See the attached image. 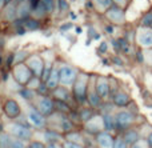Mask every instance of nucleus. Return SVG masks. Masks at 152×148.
<instances>
[{"label": "nucleus", "mask_w": 152, "mask_h": 148, "mask_svg": "<svg viewBox=\"0 0 152 148\" xmlns=\"http://www.w3.org/2000/svg\"><path fill=\"white\" fill-rule=\"evenodd\" d=\"M64 148H83V147H80L77 143H74V141H67Z\"/></svg>", "instance_id": "nucleus-41"}, {"label": "nucleus", "mask_w": 152, "mask_h": 148, "mask_svg": "<svg viewBox=\"0 0 152 148\" xmlns=\"http://www.w3.org/2000/svg\"><path fill=\"white\" fill-rule=\"evenodd\" d=\"M60 127H61V130H63V131H69V130H72L74 124H72V122L69 119H67V117H63V119H61Z\"/></svg>", "instance_id": "nucleus-29"}, {"label": "nucleus", "mask_w": 152, "mask_h": 148, "mask_svg": "<svg viewBox=\"0 0 152 148\" xmlns=\"http://www.w3.org/2000/svg\"><path fill=\"white\" fill-rule=\"evenodd\" d=\"M58 7L60 12H64V11L68 9V3L66 0H58Z\"/></svg>", "instance_id": "nucleus-34"}, {"label": "nucleus", "mask_w": 152, "mask_h": 148, "mask_svg": "<svg viewBox=\"0 0 152 148\" xmlns=\"http://www.w3.org/2000/svg\"><path fill=\"white\" fill-rule=\"evenodd\" d=\"M96 1L102 8H111L112 7V0H96Z\"/></svg>", "instance_id": "nucleus-33"}, {"label": "nucleus", "mask_w": 152, "mask_h": 148, "mask_svg": "<svg viewBox=\"0 0 152 148\" xmlns=\"http://www.w3.org/2000/svg\"><path fill=\"white\" fill-rule=\"evenodd\" d=\"M20 95L23 96L24 99H27V100H29V99H32V98H34V95H35V93H34V91H32V90H21V91H20Z\"/></svg>", "instance_id": "nucleus-32"}, {"label": "nucleus", "mask_w": 152, "mask_h": 148, "mask_svg": "<svg viewBox=\"0 0 152 148\" xmlns=\"http://www.w3.org/2000/svg\"><path fill=\"white\" fill-rule=\"evenodd\" d=\"M13 139L7 133H0V148H12Z\"/></svg>", "instance_id": "nucleus-22"}, {"label": "nucleus", "mask_w": 152, "mask_h": 148, "mask_svg": "<svg viewBox=\"0 0 152 148\" xmlns=\"http://www.w3.org/2000/svg\"><path fill=\"white\" fill-rule=\"evenodd\" d=\"M107 17L113 23H123L124 19H126V15H124L123 8H120L119 5H112L107 11Z\"/></svg>", "instance_id": "nucleus-8"}, {"label": "nucleus", "mask_w": 152, "mask_h": 148, "mask_svg": "<svg viewBox=\"0 0 152 148\" xmlns=\"http://www.w3.org/2000/svg\"><path fill=\"white\" fill-rule=\"evenodd\" d=\"M4 17L7 20H13L15 17H18V7H15L13 3H10L7 5V8L4 11Z\"/></svg>", "instance_id": "nucleus-20"}, {"label": "nucleus", "mask_w": 152, "mask_h": 148, "mask_svg": "<svg viewBox=\"0 0 152 148\" xmlns=\"http://www.w3.org/2000/svg\"><path fill=\"white\" fill-rule=\"evenodd\" d=\"M94 116V112L91 111V109H88V108H83L80 111V119L83 120V122H88L91 117Z\"/></svg>", "instance_id": "nucleus-26"}, {"label": "nucleus", "mask_w": 152, "mask_h": 148, "mask_svg": "<svg viewBox=\"0 0 152 148\" xmlns=\"http://www.w3.org/2000/svg\"><path fill=\"white\" fill-rule=\"evenodd\" d=\"M53 108H55V104H53V100L50 98H43L40 99L39 101V112L45 115H51L53 112Z\"/></svg>", "instance_id": "nucleus-10"}, {"label": "nucleus", "mask_w": 152, "mask_h": 148, "mask_svg": "<svg viewBox=\"0 0 152 148\" xmlns=\"http://www.w3.org/2000/svg\"><path fill=\"white\" fill-rule=\"evenodd\" d=\"M28 119H29V122H31L32 124H34L35 127H37V128H42V127H44V125H45L44 115L40 114V112H37V111H31V112H29V114H28Z\"/></svg>", "instance_id": "nucleus-12"}, {"label": "nucleus", "mask_w": 152, "mask_h": 148, "mask_svg": "<svg viewBox=\"0 0 152 148\" xmlns=\"http://www.w3.org/2000/svg\"><path fill=\"white\" fill-rule=\"evenodd\" d=\"M12 148H26V146H24V143L21 140H19V139H15L12 143Z\"/></svg>", "instance_id": "nucleus-39"}, {"label": "nucleus", "mask_w": 152, "mask_h": 148, "mask_svg": "<svg viewBox=\"0 0 152 148\" xmlns=\"http://www.w3.org/2000/svg\"><path fill=\"white\" fill-rule=\"evenodd\" d=\"M5 3H7V0H0V9H1V8L4 7Z\"/></svg>", "instance_id": "nucleus-51"}, {"label": "nucleus", "mask_w": 152, "mask_h": 148, "mask_svg": "<svg viewBox=\"0 0 152 148\" xmlns=\"http://www.w3.org/2000/svg\"><path fill=\"white\" fill-rule=\"evenodd\" d=\"M42 4L44 5L47 12H52V11L55 9L56 3H55V0H42Z\"/></svg>", "instance_id": "nucleus-28"}, {"label": "nucleus", "mask_w": 152, "mask_h": 148, "mask_svg": "<svg viewBox=\"0 0 152 148\" xmlns=\"http://www.w3.org/2000/svg\"><path fill=\"white\" fill-rule=\"evenodd\" d=\"M45 148H58V146H56L55 143H48V146Z\"/></svg>", "instance_id": "nucleus-50"}, {"label": "nucleus", "mask_w": 152, "mask_h": 148, "mask_svg": "<svg viewBox=\"0 0 152 148\" xmlns=\"http://www.w3.org/2000/svg\"><path fill=\"white\" fill-rule=\"evenodd\" d=\"M24 27H26L27 29H29V31H35V29H37L40 27V23L36 19H26Z\"/></svg>", "instance_id": "nucleus-23"}, {"label": "nucleus", "mask_w": 152, "mask_h": 148, "mask_svg": "<svg viewBox=\"0 0 152 148\" xmlns=\"http://www.w3.org/2000/svg\"><path fill=\"white\" fill-rule=\"evenodd\" d=\"M47 90H50V88H48L47 84H44V83L39 84V87H37V92L42 93V95H45V93H47Z\"/></svg>", "instance_id": "nucleus-37"}, {"label": "nucleus", "mask_w": 152, "mask_h": 148, "mask_svg": "<svg viewBox=\"0 0 152 148\" xmlns=\"http://www.w3.org/2000/svg\"><path fill=\"white\" fill-rule=\"evenodd\" d=\"M67 138H68L69 140H72L74 143H76L77 140H80V139H81V136L79 135L77 132H74V133H68V135H67Z\"/></svg>", "instance_id": "nucleus-36"}, {"label": "nucleus", "mask_w": 152, "mask_h": 148, "mask_svg": "<svg viewBox=\"0 0 152 148\" xmlns=\"http://www.w3.org/2000/svg\"><path fill=\"white\" fill-rule=\"evenodd\" d=\"M103 127L107 131H112L113 128H116V123H115V117L110 114L103 115Z\"/></svg>", "instance_id": "nucleus-19"}, {"label": "nucleus", "mask_w": 152, "mask_h": 148, "mask_svg": "<svg viewBox=\"0 0 152 148\" xmlns=\"http://www.w3.org/2000/svg\"><path fill=\"white\" fill-rule=\"evenodd\" d=\"M135 122V114L131 111H120L116 114L115 116V123L116 128L119 130H128Z\"/></svg>", "instance_id": "nucleus-1"}, {"label": "nucleus", "mask_w": 152, "mask_h": 148, "mask_svg": "<svg viewBox=\"0 0 152 148\" xmlns=\"http://www.w3.org/2000/svg\"><path fill=\"white\" fill-rule=\"evenodd\" d=\"M151 28H152V26H151Z\"/></svg>", "instance_id": "nucleus-55"}, {"label": "nucleus", "mask_w": 152, "mask_h": 148, "mask_svg": "<svg viewBox=\"0 0 152 148\" xmlns=\"http://www.w3.org/2000/svg\"><path fill=\"white\" fill-rule=\"evenodd\" d=\"M105 29H107L108 34H112V32H113V27L112 26H107V28H105Z\"/></svg>", "instance_id": "nucleus-49"}, {"label": "nucleus", "mask_w": 152, "mask_h": 148, "mask_svg": "<svg viewBox=\"0 0 152 148\" xmlns=\"http://www.w3.org/2000/svg\"><path fill=\"white\" fill-rule=\"evenodd\" d=\"M123 139L128 146H134V144H136L137 141H139L140 135H139V132L135 130H127L123 135Z\"/></svg>", "instance_id": "nucleus-16"}, {"label": "nucleus", "mask_w": 152, "mask_h": 148, "mask_svg": "<svg viewBox=\"0 0 152 148\" xmlns=\"http://www.w3.org/2000/svg\"><path fill=\"white\" fill-rule=\"evenodd\" d=\"M59 74H60V83L64 85H72L76 83L77 80V71L72 67L64 66L59 69Z\"/></svg>", "instance_id": "nucleus-2"}, {"label": "nucleus", "mask_w": 152, "mask_h": 148, "mask_svg": "<svg viewBox=\"0 0 152 148\" xmlns=\"http://www.w3.org/2000/svg\"><path fill=\"white\" fill-rule=\"evenodd\" d=\"M45 139H47L48 143H55L56 140L60 139V136H59L55 131H47V132H45Z\"/></svg>", "instance_id": "nucleus-27"}, {"label": "nucleus", "mask_w": 152, "mask_h": 148, "mask_svg": "<svg viewBox=\"0 0 152 148\" xmlns=\"http://www.w3.org/2000/svg\"><path fill=\"white\" fill-rule=\"evenodd\" d=\"M112 61H113L115 64H118V66H123V61L120 60V58H113Z\"/></svg>", "instance_id": "nucleus-46"}, {"label": "nucleus", "mask_w": 152, "mask_h": 148, "mask_svg": "<svg viewBox=\"0 0 152 148\" xmlns=\"http://www.w3.org/2000/svg\"><path fill=\"white\" fill-rule=\"evenodd\" d=\"M142 27H147V28H151L152 26V12H148L145 13L144 16L142 17Z\"/></svg>", "instance_id": "nucleus-25"}, {"label": "nucleus", "mask_w": 152, "mask_h": 148, "mask_svg": "<svg viewBox=\"0 0 152 148\" xmlns=\"http://www.w3.org/2000/svg\"><path fill=\"white\" fill-rule=\"evenodd\" d=\"M69 28H72V24H63L60 27V31H68Z\"/></svg>", "instance_id": "nucleus-43"}, {"label": "nucleus", "mask_w": 152, "mask_h": 148, "mask_svg": "<svg viewBox=\"0 0 152 148\" xmlns=\"http://www.w3.org/2000/svg\"><path fill=\"white\" fill-rule=\"evenodd\" d=\"M100 52H107V43H102V44H100Z\"/></svg>", "instance_id": "nucleus-44"}, {"label": "nucleus", "mask_w": 152, "mask_h": 148, "mask_svg": "<svg viewBox=\"0 0 152 148\" xmlns=\"http://www.w3.org/2000/svg\"><path fill=\"white\" fill-rule=\"evenodd\" d=\"M131 148H145V147L143 146L142 143H139V141H137L136 144H134V146H131Z\"/></svg>", "instance_id": "nucleus-47"}, {"label": "nucleus", "mask_w": 152, "mask_h": 148, "mask_svg": "<svg viewBox=\"0 0 152 148\" xmlns=\"http://www.w3.org/2000/svg\"><path fill=\"white\" fill-rule=\"evenodd\" d=\"M4 112L10 119H16L20 115V107L13 99H8L4 103Z\"/></svg>", "instance_id": "nucleus-9"}, {"label": "nucleus", "mask_w": 152, "mask_h": 148, "mask_svg": "<svg viewBox=\"0 0 152 148\" xmlns=\"http://www.w3.org/2000/svg\"><path fill=\"white\" fill-rule=\"evenodd\" d=\"M26 58H27V52H26V51H21L20 53H18V55L15 56V61H16V63H21V61H23Z\"/></svg>", "instance_id": "nucleus-35"}, {"label": "nucleus", "mask_w": 152, "mask_h": 148, "mask_svg": "<svg viewBox=\"0 0 152 148\" xmlns=\"http://www.w3.org/2000/svg\"><path fill=\"white\" fill-rule=\"evenodd\" d=\"M112 1H115L118 5H123V4H126V0H112Z\"/></svg>", "instance_id": "nucleus-48"}, {"label": "nucleus", "mask_w": 152, "mask_h": 148, "mask_svg": "<svg viewBox=\"0 0 152 148\" xmlns=\"http://www.w3.org/2000/svg\"><path fill=\"white\" fill-rule=\"evenodd\" d=\"M0 63H1V56H0Z\"/></svg>", "instance_id": "nucleus-53"}, {"label": "nucleus", "mask_w": 152, "mask_h": 148, "mask_svg": "<svg viewBox=\"0 0 152 148\" xmlns=\"http://www.w3.org/2000/svg\"><path fill=\"white\" fill-rule=\"evenodd\" d=\"M53 95L56 96V99L58 100H61V101H66L68 100V91L66 90V88H61V90H56L53 91Z\"/></svg>", "instance_id": "nucleus-24"}, {"label": "nucleus", "mask_w": 152, "mask_h": 148, "mask_svg": "<svg viewBox=\"0 0 152 148\" xmlns=\"http://www.w3.org/2000/svg\"><path fill=\"white\" fill-rule=\"evenodd\" d=\"M59 83H60V74H59V69L52 68V71H51L45 84H47V87L50 88V90H55V88L58 87Z\"/></svg>", "instance_id": "nucleus-15"}, {"label": "nucleus", "mask_w": 152, "mask_h": 148, "mask_svg": "<svg viewBox=\"0 0 152 148\" xmlns=\"http://www.w3.org/2000/svg\"><path fill=\"white\" fill-rule=\"evenodd\" d=\"M87 101H89V104H91L92 107H99L100 104H102V98H100L99 95H97V92L96 91H94V92H89L88 93V100Z\"/></svg>", "instance_id": "nucleus-21"}, {"label": "nucleus", "mask_w": 152, "mask_h": 148, "mask_svg": "<svg viewBox=\"0 0 152 148\" xmlns=\"http://www.w3.org/2000/svg\"><path fill=\"white\" fill-rule=\"evenodd\" d=\"M113 104L118 107H127L129 103H131V98H129L128 95H127L126 92H116L115 95H113V99H112Z\"/></svg>", "instance_id": "nucleus-13"}, {"label": "nucleus", "mask_w": 152, "mask_h": 148, "mask_svg": "<svg viewBox=\"0 0 152 148\" xmlns=\"http://www.w3.org/2000/svg\"><path fill=\"white\" fill-rule=\"evenodd\" d=\"M27 66L29 67V69L32 71V74H34L35 77H42L43 76V72H44V64H43V60L40 58H37V56H34V58H31L28 60V64Z\"/></svg>", "instance_id": "nucleus-7"}, {"label": "nucleus", "mask_w": 152, "mask_h": 148, "mask_svg": "<svg viewBox=\"0 0 152 148\" xmlns=\"http://www.w3.org/2000/svg\"><path fill=\"white\" fill-rule=\"evenodd\" d=\"M69 16H71V19H74V20L76 19V15H75V13H72V12H71V15H69Z\"/></svg>", "instance_id": "nucleus-52"}, {"label": "nucleus", "mask_w": 152, "mask_h": 148, "mask_svg": "<svg viewBox=\"0 0 152 148\" xmlns=\"http://www.w3.org/2000/svg\"><path fill=\"white\" fill-rule=\"evenodd\" d=\"M112 44L115 47V50L118 51H123V52H129V43L127 39L124 37H120V39H113L112 40Z\"/></svg>", "instance_id": "nucleus-18"}, {"label": "nucleus", "mask_w": 152, "mask_h": 148, "mask_svg": "<svg viewBox=\"0 0 152 148\" xmlns=\"http://www.w3.org/2000/svg\"><path fill=\"white\" fill-rule=\"evenodd\" d=\"M34 12H35V13H36V15H37V16H40V17H42V16H44V15H45V13H47V11H45L44 5H43V4H42V1H40V4H39V5H37V7H36V8H35V9H34Z\"/></svg>", "instance_id": "nucleus-31"}, {"label": "nucleus", "mask_w": 152, "mask_h": 148, "mask_svg": "<svg viewBox=\"0 0 152 148\" xmlns=\"http://www.w3.org/2000/svg\"><path fill=\"white\" fill-rule=\"evenodd\" d=\"M28 148H45V146L43 143H40V141H32Z\"/></svg>", "instance_id": "nucleus-40"}, {"label": "nucleus", "mask_w": 152, "mask_h": 148, "mask_svg": "<svg viewBox=\"0 0 152 148\" xmlns=\"http://www.w3.org/2000/svg\"><path fill=\"white\" fill-rule=\"evenodd\" d=\"M112 148H128V144L124 141L123 138H118V139H115V141H113Z\"/></svg>", "instance_id": "nucleus-30"}, {"label": "nucleus", "mask_w": 152, "mask_h": 148, "mask_svg": "<svg viewBox=\"0 0 152 148\" xmlns=\"http://www.w3.org/2000/svg\"><path fill=\"white\" fill-rule=\"evenodd\" d=\"M20 1H26V0H20Z\"/></svg>", "instance_id": "nucleus-54"}, {"label": "nucleus", "mask_w": 152, "mask_h": 148, "mask_svg": "<svg viewBox=\"0 0 152 148\" xmlns=\"http://www.w3.org/2000/svg\"><path fill=\"white\" fill-rule=\"evenodd\" d=\"M11 133H12L15 138L20 139V140H28L32 136L31 130L21 124H19V123H16V124H13L12 127H11Z\"/></svg>", "instance_id": "nucleus-6"}, {"label": "nucleus", "mask_w": 152, "mask_h": 148, "mask_svg": "<svg viewBox=\"0 0 152 148\" xmlns=\"http://www.w3.org/2000/svg\"><path fill=\"white\" fill-rule=\"evenodd\" d=\"M56 106H58V108H60L61 111H68V109H69V107L67 106L64 101H61V100H58V101H56Z\"/></svg>", "instance_id": "nucleus-38"}, {"label": "nucleus", "mask_w": 152, "mask_h": 148, "mask_svg": "<svg viewBox=\"0 0 152 148\" xmlns=\"http://www.w3.org/2000/svg\"><path fill=\"white\" fill-rule=\"evenodd\" d=\"M13 76H15V80L20 84H27V83L31 80V77L34 76L32 71L29 69L28 66H24V64H19L18 67L13 71Z\"/></svg>", "instance_id": "nucleus-4"}, {"label": "nucleus", "mask_w": 152, "mask_h": 148, "mask_svg": "<svg viewBox=\"0 0 152 148\" xmlns=\"http://www.w3.org/2000/svg\"><path fill=\"white\" fill-rule=\"evenodd\" d=\"M96 140L102 148H112L113 141H115L108 132H99L96 136Z\"/></svg>", "instance_id": "nucleus-11"}, {"label": "nucleus", "mask_w": 152, "mask_h": 148, "mask_svg": "<svg viewBox=\"0 0 152 148\" xmlns=\"http://www.w3.org/2000/svg\"><path fill=\"white\" fill-rule=\"evenodd\" d=\"M147 146H148V148H152V131L147 136Z\"/></svg>", "instance_id": "nucleus-42"}, {"label": "nucleus", "mask_w": 152, "mask_h": 148, "mask_svg": "<svg viewBox=\"0 0 152 148\" xmlns=\"http://www.w3.org/2000/svg\"><path fill=\"white\" fill-rule=\"evenodd\" d=\"M110 84H108V82L105 79H99L97 80V84H96V92L97 95L100 96L102 99H105L108 95H110Z\"/></svg>", "instance_id": "nucleus-14"}, {"label": "nucleus", "mask_w": 152, "mask_h": 148, "mask_svg": "<svg viewBox=\"0 0 152 148\" xmlns=\"http://www.w3.org/2000/svg\"><path fill=\"white\" fill-rule=\"evenodd\" d=\"M137 60H139L140 63H143V61H144V56H143L142 51H137Z\"/></svg>", "instance_id": "nucleus-45"}, {"label": "nucleus", "mask_w": 152, "mask_h": 148, "mask_svg": "<svg viewBox=\"0 0 152 148\" xmlns=\"http://www.w3.org/2000/svg\"><path fill=\"white\" fill-rule=\"evenodd\" d=\"M137 43L140 47L144 48H152V28L142 27L136 34Z\"/></svg>", "instance_id": "nucleus-5"}, {"label": "nucleus", "mask_w": 152, "mask_h": 148, "mask_svg": "<svg viewBox=\"0 0 152 148\" xmlns=\"http://www.w3.org/2000/svg\"><path fill=\"white\" fill-rule=\"evenodd\" d=\"M32 11V7L29 4V1H21L20 4L18 5V17L20 20L23 19H27L29 16V12Z\"/></svg>", "instance_id": "nucleus-17"}, {"label": "nucleus", "mask_w": 152, "mask_h": 148, "mask_svg": "<svg viewBox=\"0 0 152 148\" xmlns=\"http://www.w3.org/2000/svg\"><path fill=\"white\" fill-rule=\"evenodd\" d=\"M74 95L77 103L83 104L88 100V92H87V80L77 79L74 84Z\"/></svg>", "instance_id": "nucleus-3"}]
</instances>
